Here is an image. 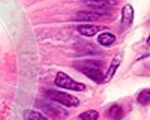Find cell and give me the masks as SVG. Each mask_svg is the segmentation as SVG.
<instances>
[{
  "instance_id": "obj_1",
  "label": "cell",
  "mask_w": 150,
  "mask_h": 120,
  "mask_svg": "<svg viewBox=\"0 0 150 120\" xmlns=\"http://www.w3.org/2000/svg\"><path fill=\"white\" fill-rule=\"evenodd\" d=\"M54 84L57 87H62V89H66V90H74V92H83L86 87L84 84L78 83L72 80L68 74H65V72H59L56 80H54Z\"/></svg>"
},
{
  "instance_id": "obj_2",
  "label": "cell",
  "mask_w": 150,
  "mask_h": 120,
  "mask_svg": "<svg viewBox=\"0 0 150 120\" xmlns=\"http://www.w3.org/2000/svg\"><path fill=\"white\" fill-rule=\"evenodd\" d=\"M47 96L50 99H53L54 102H59V104H63L65 107H78L80 105V101L75 98V96H71L65 92H57V90H48L47 92Z\"/></svg>"
},
{
  "instance_id": "obj_3",
  "label": "cell",
  "mask_w": 150,
  "mask_h": 120,
  "mask_svg": "<svg viewBox=\"0 0 150 120\" xmlns=\"http://www.w3.org/2000/svg\"><path fill=\"white\" fill-rule=\"evenodd\" d=\"M80 69H81V72H83V74H84L87 78L93 80L95 83H98V84L104 83V74H102V71L99 69L98 66H93V65H86V63H83V66H81Z\"/></svg>"
},
{
  "instance_id": "obj_4",
  "label": "cell",
  "mask_w": 150,
  "mask_h": 120,
  "mask_svg": "<svg viewBox=\"0 0 150 120\" xmlns=\"http://www.w3.org/2000/svg\"><path fill=\"white\" fill-rule=\"evenodd\" d=\"M104 15H105V12H102V11H81V12L75 14L74 20H77V21H95V20H99Z\"/></svg>"
},
{
  "instance_id": "obj_5",
  "label": "cell",
  "mask_w": 150,
  "mask_h": 120,
  "mask_svg": "<svg viewBox=\"0 0 150 120\" xmlns=\"http://www.w3.org/2000/svg\"><path fill=\"white\" fill-rule=\"evenodd\" d=\"M84 3L87 6H92L93 9H98V11H102V9H107V8H111L117 3V0H84Z\"/></svg>"
},
{
  "instance_id": "obj_6",
  "label": "cell",
  "mask_w": 150,
  "mask_h": 120,
  "mask_svg": "<svg viewBox=\"0 0 150 120\" xmlns=\"http://www.w3.org/2000/svg\"><path fill=\"white\" fill-rule=\"evenodd\" d=\"M134 21V8L131 5H125L122 9V24L125 27H129Z\"/></svg>"
},
{
  "instance_id": "obj_7",
  "label": "cell",
  "mask_w": 150,
  "mask_h": 120,
  "mask_svg": "<svg viewBox=\"0 0 150 120\" xmlns=\"http://www.w3.org/2000/svg\"><path fill=\"white\" fill-rule=\"evenodd\" d=\"M120 62H122V56H116L114 59H112V62H111V65H110V68H108V71H107V74L104 75V81H105V83L110 81L112 77H114L117 68L120 66Z\"/></svg>"
},
{
  "instance_id": "obj_8",
  "label": "cell",
  "mask_w": 150,
  "mask_h": 120,
  "mask_svg": "<svg viewBox=\"0 0 150 120\" xmlns=\"http://www.w3.org/2000/svg\"><path fill=\"white\" fill-rule=\"evenodd\" d=\"M116 36L112 35L111 32H102V33H99V36H98V42L101 44L102 47H110V45H112L116 42Z\"/></svg>"
},
{
  "instance_id": "obj_9",
  "label": "cell",
  "mask_w": 150,
  "mask_h": 120,
  "mask_svg": "<svg viewBox=\"0 0 150 120\" xmlns=\"http://www.w3.org/2000/svg\"><path fill=\"white\" fill-rule=\"evenodd\" d=\"M77 30L83 36H95L99 32V27L93 26V24H81V26H77Z\"/></svg>"
},
{
  "instance_id": "obj_10",
  "label": "cell",
  "mask_w": 150,
  "mask_h": 120,
  "mask_svg": "<svg viewBox=\"0 0 150 120\" xmlns=\"http://www.w3.org/2000/svg\"><path fill=\"white\" fill-rule=\"evenodd\" d=\"M107 116H108L111 120H120V119L123 117V110H122L119 105H111V107L108 108Z\"/></svg>"
},
{
  "instance_id": "obj_11",
  "label": "cell",
  "mask_w": 150,
  "mask_h": 120,
  "mask_svg": "<svg viewBox=\"0 0 150 120\" xmlns=\"http://www.w3.org/2000/svg\"><path fill=\"white\" fill-rule=\"evenodd\" d=\"M24 120H47V117L36 110H26L24 111Z\"/></svg>"
},
{
  "instance_id": "obj_12",
  "label": "cell",
  "mask_w": 150,
  "mask_h": 120,
  "mask_svg": "<svg viewBox=\"0 0 150 120\" xmlns=\"http://www.w3.org/2000/svg\"><path fill=\"white\" fill-rule=\"evenodd\" d=\"M98 117H99V113L95 110H89V111H84L80 114L81 120H98Z\"/></svg>"
},
{
  "instance_id": "obj_13",
  "label": "cell",
  "mask_w": 150,
  "mask_h": 120,
  "mask_svg": "<svg viewBox=\"0 0 150 120\" xmlns=\"http://www.w3.org/2000/svg\"><path fill=\"white\" fill-rule=\"evenodd\" d=\"M138 104H141V105H147L149 104V89H146V90H143L141 93H140V96H138Z\"/></svg>"
}]
</instances>
